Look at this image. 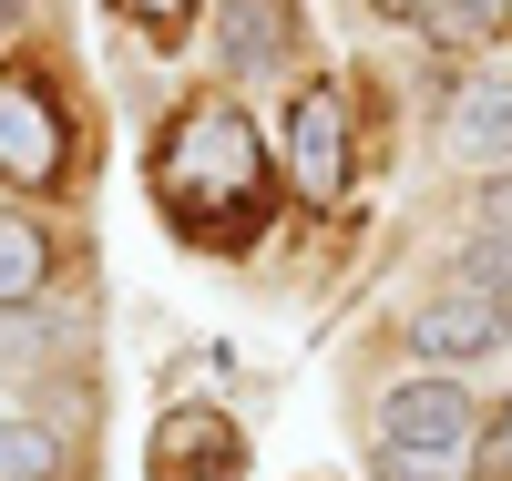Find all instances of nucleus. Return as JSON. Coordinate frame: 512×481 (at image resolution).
Segmentation results:
<instances>
[{
  "instance_id": "15",
  "label": "nucleus",
  "mask_w": 512,
  "mask_h": 481,
  "mask_svg": "<svg viewBox=\"0 0 512 481\" xmlns=\"http://www.w3.org/2000/svg\"><path fill=\"white\" fill-rule=\"evenodd\" d=\"M11 11H21V0H0V21H11Z\"/></svg>"
},
{
  "instance_id": "3",
  "label": "nucleus",
  "mask_w": 512,
  "mask_h": 481,
  "mask_svg": "<svg viewBox=\"0 0 512 481\" xmlns=\"http://www.w3.org/2000/svg\"><path fill=\"white\" fill-rule=\"evenodd\" d=\"M379 441H400V451H472V389H451L441 369L400 379L390 410H379Z\"/></svg>"
},
{
  "instance_id": "10",
  "label": "nucleus",
  "mask_w": 512,
  "mask_h": 481,
  "mask_svg": "<svg viewBox=\"0 0 512 481\" xmlns=\"http://www.w3.org/2000/svg\"><path fill=\"white\" fill-rule=\"evenodd\" d=\"M400 11L431 31V41H482V31L512 21V0H400Z\"/></svg>"
},
{
  "instance_id": "12",
  "label": "nucleus",
  "mask_w": 512,
  "mask_h": 481,
  "mask_svg": "<svg viewBox=\"0 0 512 481\" xmlns=\"http://www.w3.org/2000/svg\"><path fill=\"white\" fill-rule=\"evenodd\" d=\"M369 481H461V451H400V441H379Z\"/></svg>"
},
{
  "instance_id": "14",
  "label": "nucleus",
  "mask_w": 512,
  "mask_h": 481,
  "mask_svg": "<svg viewBox=\"0 0 512 481\" xmlns=\"http://www.w3.org/2000/svg\"><path fill=\"white\" fill-rule=\"evenodd\" d=\"M482 471H502V481H512V400H502V420L482 430Z\"/></svg>"
},
{
  "instance_id": "4",
  "label": "nucleus",
  "mask_w": 512,
  "mask_h": 481,
  "mask_svg": "<svg viewBox=\"0 0 512 481\" xmlns=\"http://www.w3.org/2000/svg\"><path fill=\"white\" fill-rule=\"evenodd\" d=\"M144 461H154V481H236L246 441H236V420H216V410H164Z\"/></svg>"
},
{
  "instance_id": "11",
  "label": "nucleus",
  "mask_w": 512,
  "mask_h": 481,
  "mask_svg": "<svg viewBox=\"0 0 512 481\" xmlns=\"http://www.w3.org/2000/svg\"><path fill=\"white\" fill-rule=\"evenodd\" d=\"M62 451H52V430H21V420H0V481H52Z\"/></svg>"
},
{
  "instance_id": "6",
  "label": "nucleus",
  "mask_w": 512,
  "mask_h": 481,
  "mask_svg": "<svg viewBox=\"0 0 512 481\" xmlns=\"http://www.w3.org/2000/svg\"><path fill=\"white\" fill-rule=\"evenodd\" d=\"M502 297L492 287H451V297H431V308L410 318V348L420 359H482V348H502Z\"/></svg>"
},
{
  "instance_id": "5",
  "label": "nucleus",
  "mask_w": 512,
  "mask_h": 481,
  "mask_svg": "<svg viewBox=\"0 0 512 481\" xmlns=\"http://www.w3.org/2000/svg\"><path fill=\"white\" fill-rule=\"evenodd\" d=\"M0 174L11 185H52L62 174V113L41 82H0Z\"/></svg>"
},
{
  "instance_id": "7",
  "label": "nucleus",
  "mask_w": 512,
  "mask_h": 481,
  "mask_svg": "<svg viewBox=\"0 0 512 481\" xmlns=\"http://www.w3.org/2000/svg\"><path fill=\"white\" fill-rule=\"evenodd\" d=\"M287 31H297L287 0H226V21H216L226 72H277V62H287Z\"/></svg>"
},
{
  "instance_id": "9",
  "label": "nucleus",
  "mask_w": 512,
  "mask_h": 481,
  "mask_svg": "<svg viewBox=\"0 0 512 481\" xmlns=\"http://www.w3.org/2000/svg\"><path fill=\"white\" fill-rule=\"evenodd\" d=\"M41 277H52V246H41L31 215H0V308H31Z\"/></svg>"
},
{
  "instance_id": "8",
  "label": "nucleus",
  "mask_w": 512,
  "mask_h": 481,
  "mask_svg": "<svg viewBox=\"0 0 512 481\" xmlns=\"http://www.w3.org/2000/svg\"><path fill=\"white\" fill-rule=\"evenodd\" d=\"M451 144L482 154V164H512V82H461V103H451Z\"/></svg>"
},
{
  "instance_id": "1",
  "label": "nucleus",
  "mask_w": 512,
  "mask_h": 481,
  "mask_svg": "<svg viewBox=\"0 0 512 481\" xmlns=\"http://www.w3.org/2000/svg\"><path fill=\"white\" fill-rule=\"evenodd\" d=\"M154 195H164V215H185L195 236L205 226L246 236L256 215H267V144H256L226 103H195L175 134H164V154H154Z\"/></svg>"
},
{
  "instance_id": "13",
  "label": "nucleus",
  "mask_w": 512,
  "mask_h": 481,
  "mask_svg": "<svg viewBox=\"0 0 512 481\" xmlns=\"http://www.w3.org/2000/svg\"><path fill=\"white\" fill-rule=\"evenodd\" d=\"M123 11H134L144 31H164V41H175V31H185V11H195V0H123Z\"/></svg>"
},
{
  "instance_id": "2",
  "label": "nucleus",
  "mask_w": 512,
  "mask_h": 481,
  "mask_svg": "<svg viewBox=\"0 0 512 481\" xmlns=\"http://www.w3.org/2000/svg\"><path fill=\"white\" fill-rule=\"evenodd\" d=\"M287 174H297V195L308 205H338L349 195V103L328 93H297V113H287Z\"/></svg>"
}]
</instances>
